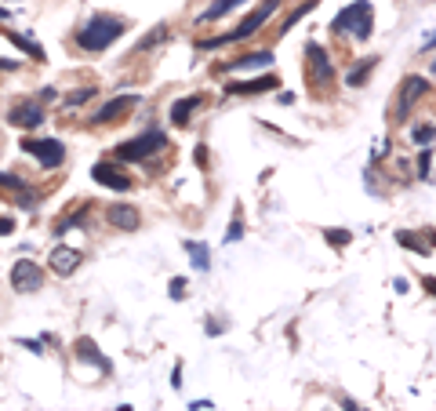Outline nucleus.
Instances as JSON below:
<instances>
[{
  "label": "nucleus",
  "mask_w": 436,
  "mask_h": 411,
  "mask_svg": "<svg viewBox=\"0 0 436 411\" xmlns=\"http://www.w3.org/2000/svg\"><path fill=\"white\" fill-rule=\"evenodd\" d=\"M422 284H426V288H429V291L436 295V277H422Z\"/></svg>",
  "instance_id": "36"
},
{
  "label": "nucleus",
  "mask_w": 436,
  "mask_h": 411,
  "mask_svg": "<svg viewBox=\"0 0 436 411\" xmlns=\"http://www.w3.org/2000/svg\"><path fill=\"white\" fill-rule=\"evenodd\" d=\"M73 357L80 360V364H88V368H95V371H102V375H109L113 371V364H109V357L95 346L91 339H76L73 342Z\"/></svg>",
  "instance_id": "13"
},
{
  "label": "nucleus",
  "mask_w": 436,
  "mask_h": 411,
  "mask_svg": "<svg viewBox=\"0 0 436 411\" xmlns=\"http://www.w3.org/2000/svg\"><path fill=\"white\" fill-rule=\"evenodd\" d=\"M273 62V51H251V55H240L229 62H218L215 73H248V70H266Z\"/></svg>",
  "instance_id": "14"
},
{
  "label": "nucleus",
  "mask_w": 436,
  "mask_h": 411,
  "mask_svg": "<svg viewBox=\"0 0 436 411\" xmlns=\"http://www.w3.org/2000/svg\"><path fill=\"white\" fill-rule=\"evenodd\" d=\"M378 66V58H367V62H357V66H353L349 73H346V84L349 88H360L364 81H367V76H371V70H375Z\"/></svg>",
  "instance_id": "23"
},
{
  "label": "nucleus",
  "mask_w": 436,
  "mask_h": 411,
  "mask_svg": "<svg viewBox=\"0 0 436 411\" xmlns=\"http://www.w3.org/2000/svg\"><path fill=\"white\" fill-rule=\"evenodd\" d=\"M0 33H4L15 47H22V51H26L29 58H44V47H40L37 40H29V37H22V33H15V29H0Z\"/></svg>",
  "instance_id": "22"
},
{
  "label": "nucleus",
  "mask_w": 436,
  "mask_h": 411,
  "mask_svg": "<svg viewBox=\"0 0 436 411\" xmlns=\"http://www.w3.org/2000/svg\"><path fill=\"white\" fill-rule=\"evenodd\" d=\"M396 241L407 248V251H418V255H429V251H436V233L426 229V241H418V236H411V229H400Z\"/></svg>",
  "instance_id": "20"
},
{
  "label": "nucleus",
  "mask_w": 436,
  "mask_h": 411,
  "mask_svg": "<svg viewBox=\"0 0 436 411\" xmlns=\"http://www.w3.org/2000/svg\"><path fill=\"white\" fill-rule=\"evenodd\" d=\"M106 223L113 226V229H120V233H131V229H138V208L135 204H109L106 208Z\"/></svg>",
  "instance_id": "15"
},
{
  "label": "nucleus",
  "mask_w": 436,
  "mask_h": 411,
  "mask_svg": "<svg viewBox=\"0 0 436 411\" xmlns=\"http://www.w3.org/2000/svg\"><path fill=\"white\" fill-rule=\"evenodd\" d=\"M124 33H127V22L120 19V15L99 11V15H91V19L76 29V47H84V51H91V55H102Z\"/></svg>",
  "instance_id": "1"
},
{
  "label": "nucleus",
  "mask_w": 436,
  "mask_h": 411,
  "mask_svg": "<svg viewBox=\"0 0 436 411\" xmlns=\"http://www.w3.org/2000/svg\"><path fill=\"white\" fill-rule=\"evenodd\" d=\"M91 179L99 182V186H106V189H113V193H127L131 189V175L120 168V164H113V161H99L91 168Z\"/></svg>",
  "instance_id": "11"
},
{
  "label": "nucleus",
  "mask_w": 436,
  "mask_h": 411,
  "mask_svg": "<svg viewBox=\"0 0 436 411\" xmlns=\"http://www.w3.org/2000/svg\"><path fill=\"white\" fill-rule=\"evenodd\" d=\"M95 95H99V88H80V91H70V95H66V106H70V109H76V106H84L88 99H95Z\"/></svg>",
  "instance_id": "26"
},
{
  "label": "nucleus",
  "mask_w": 436,
  "mask_h": 411,
  "mask_svg": "<svg viewBox=\"0 0 436 411\" xmlns=\"http://www.w3.org/2000/svg\"><path fill=\"white\" fill-rule=\"evenodd\" d=\"M305 84L316 88V91L334 88V58L316 40L305 44Z\"/></svg>",
  "instance_id": "5"
},
{
  "label": "nucleus",
  "mask_w": 436,
  "mask_h": 411,
  "mask_svg": "<svg viewBox=\"0 0 436 411\" xmlns=\"http://www.w3.org/2000/svg\"><path fill=\"white\" fill-rule=\"evenodd\" d=\"M80 251L76 248H66V244H58L51 255H47V266H51V273H58V277H70V273H76V266H80Z\"/></svg>",
  "instance_id": "16"
},
{
  "label": "nucleus",
  "mask_w": 436,
  "mask_h": 411,
  "mask_svg": "<svg viewBox=\"0 0 436 411\" xmlns=\"http://www.w3.org/2000/svg\"><path fill=\"white\" fill-rule=\"evenodd\" d=\"M269 88H280V76L266 73V76H251V81L225 84V91H229V95H262V91H269Z\"/></svg>",
  "instance_id": "17"
},
{
  "label": "nucleus",
  "mask_w": 436,
  "mask_h": 411,
  "mask_svg": "<svg viewBox=\"0 0 436 411\" xmlns=\"http://www.w3.org/2000/svg\"><path fill=\"white\" fill-rule=\"evenodd\" d=\"M164 40H168V22H160V26H153V33H150V37H142V40H138V51H150V47L164 44Z\"/></svg>",
  "instance_id": "25"
},
{
  "label": "nucleus",
  "mask_w": 436,
  "mask_h": 411,
  "mask_svg": "<svg viewBox=\"0 0 436 411\" xmlns=\"http://www.w3.org/2000/svg\"><path fill=\"white\" fill-rule=\"evenodd\" d=\"M4 70H19V62H15V58H0V73H4Z\"/></svg>",
  "instance_id": "35"
},
{
  "label": "nucleus",
  "mask_w": 436,
  "mask_h": 411,
  "mask_svg": "<svg viewBox=\"0 0 436 411\" xmlns=\"http://www.w3.org/2000/svg\"><path fill=\"white\" fill-rule=\"evenodd\" d=\"M171 386H175V389L182 386V364H175V371H171Z\"/></svg>",
  "instance_id": "34"
},
{
  "label": "nucleus",
  "mask_w": 436,
  "mask_h": 411,
  "mask_svg": "<svg viewBox=\"0 0 436 411\" xmlns=\"http://www.w3.org/2000/svg\"><path fill=\"white\" fill-rule=\"evenodd\" d=\"M37 99H40L44 106H47V102H55V88H40V91H37Z\"/></svg>",
  "instance_id": "33"
},
{
  "label": "nucleus",
  "mask_w": 436,
  "mask_h": 411,
  "mask_svg": "<svg viewBox=\"0 0 436 411\" xmlns=\"http://www.w3.org/2000/svg\"><path fill=\"white\" fill-rule=\"evenodd\" d=\"M349 241H353L349 229H328V244H331V248H346Z\"/></svg>",
  "instance_id": "28"
},
{
  "label": "nucleus",
  "mask_w": 436,
  "mask_h": 411,
  "mask_svg": "<svg viewBox=\"0 0 436 411\" xmlns=\"http://www.w3.org/2000/svg\"><path fill=\"white\" fill-rule=\"evenodd\" d=\"M411 135H414V142H418V146H429V142L436 138V128H433V124H418V128H414Z\"/></svg>",
  "instance_id": "27"
},
{
  "label": "nucleus",
  "mask_w": 436,
  "mask_h": 411,
  "mask_svg": "<svg viewBox=\"0 0 436 411\" xmlns=\"http://www.w3.org/2000/svg\"><path fill=\"white\" fill-rule=\"evenodd\" d=\"M160 150H168V135L160 128H150L135 138H127L117 146V161H127V164H142V161H153Z\"/></svg>",
  "instance_id": "4"
},
{
  "label": "nucleus",
  "mask_w": 436,
  "mask_h": 411,
  "mask_svg": "<svg viewBox=\"0 0 436 411\" xmlns=\"http://www.w3.org/2000/svg\"><path fill=\"white\" fill-rule=\"evenodd\" d=\"M240 236H244V223H240V215H233V223H229V233H225V244H236Z\"/></svg>",
  "instance_id": "29"
},
{
  "label": "nucleus",
  "mask_w": 436,
  "mask_h": 411,
  "mask_svg": "<svg viewBox=\"0 0 436 411\" xmlns=\"http://www.w3.org/2000/svg\"><path fill=\"white\" fill-rule=\"evenodd\" d=\"M40 284H44V270L37 262H29V259H19L15 262V270H11V288L19 291V295H33L40 291Z\"/></svg>",
  "instance_id": "10"
},
{
  "label": "nucleus",
  "mask_w": 436,
  "mask_h": 411,
  "mask_svg": "<svg viewBox=\"0 0 436 411\" xmlns=\"http://www.w3.org/2000/svg\"><path fill=\"white\" fill-rule=\"evenodd\" d=\"M0 189H4V193H11V197H19V208L37 211L40 197L26 186V179H22V175H15V171H0Z\"/></svg>",
  "instance_id": "12"
},
{
  "label": "nucleus",
  "mask_w": 436,
  "mask_h": 411,
  "mask_svg": "<svg viewBox=\"0 0 436 411\" xmlns=\"http://www.w3.org/2000/svg\"><path fill=\"white\" fill-rule=\"evenodd\" d=\"M138 102H142L138 95H113V99H106L99 109H95L91 124H117V120H124V117H131V109H135Z\"/></svg>",
  "instance_id": "8"
},
{
  "label": "nucleus",
  "mask_w": 436,
  "mask_h": 411,
  "mask_svg": "<svg viewBox=\"0 0 436 411\" xmlns=\"http://www.w3.org/2000/svg\"><path fill=\"white\" fill-rule=\"evenodd\" d=\"M429 161H433V150L426 146L422 156H418V179H429Z\"/></svg>",
  "instance_id": "30"
},
{
  "label": "nucleus",
  "mask_w": 436,
  "mask_h": 411,
  "mask_svg": "<svg viewBox=\"0 0 436 411\" xmlns=\"http://www.w3.org/2000/svg\"><path fill=\"white\" fill-rule=\"evenodd\" d=\"M433 70H436V62H433Z\"/></svg>",
  "instance_id": "37"
},
{
  "label": "nucleus",
  "mask_w": 436,
  "mask_h": 411,
  "mask_svg": "<svg viewBox=\"0 0 436 411\" xmlns=\"http://www.w3.org/2000/svg\"><path fill=\"white\" fill-rule=\"evenodd\" d=\"M316 4H320V0H305V4H302V8H295V11H291V15H287V22H284V26L277 29V37L291 33V29H295V22H298V19H305V15H309V11H316Z\"/></svg>",
  "instance_id": "24"
},
{
  "label": "nucleus",
  "mask_w": 436,
  "mask_h": 411,
  "mask_svg": "<svg viewBox=\"0 0 436 411\" xmlns=\"http://www.w3.org/2000/svg\"><path fill=\"white\" fill-rule=\"evenodd\" d=\"M197 109H200V95H186V99H179L171 106V124H175V128H186Z\"/></svg>",
  "instance_id": "18"
},
{
  "label": "nucleus",
  "mask_w": 436,
  "mask_h": 411,
  "mask_svg": "<svg viewBox=\"0 0 436 411\" xmlns=\"http://www.w3.org/2000/svg\"><path fill=\"white\" fill-rule=\"evenodd\" d=\"M22 153H29L44 171H55L66 164V146L58 138H22Z\"/></svg>",
  "instance_id": "6"
},
{
  "label": "nucleus",
  "mask_w": 436,
  "mask_h": 411,
  "mask_svg": "<svg viewBox=\"0 0 436 411\" xmlns=\"http://www.w3.org/2000/svg\"><path fill=\"white\" fill-rule=\"evenodd\" d=\"M8 233H15V218H4V215H0V236H8Z\"/></svg>",
  "instance_id": "32"
},
{
  "label": "nucleus",
  "mask_w": 436,
  "mask_h": 411,
  "mask_svg": "<svg viewBox=\"0 0 436 411\" xmlns=\"http://www.w3.org/2000/svg\"><path fill=\"white\" fill-rule=\"evenodd\" d=\"M331 33L334 37H353V40H367L371 29H375V8H371V0H353L349 8H342L331 19Z\"/></svg>",
  "instance_id": "2"
},
{
  "label": "nucleus",
  "mask_w": 436,
  "mask_h": 411,
  "mask_svg": "<svg viewBox=\"0 0 436 411\" xmlns=\"http://www.w3.org/2000/svg\"><path fill=\"white\" fill-rule=\"evenodd\" d=\"M182 248H186V255L193 262V270H200V273L211 270V248H207L204 241H182Z\"/></svg>",
  "instance_id": "19"
},
{
  "label": "nucleus",
  "mask_w": 436,
  "mask_h": 411,
  "mask_svg": "<svg viewBox=\"0 0 436 411\" xmlns=\"http://www.w3.org/2000/svg\"><path fill=\"white\" fill-rule=\"evenodd\" d=\"M426 91H429V81H426V76H418V73L403 76L400 95H396V106H393V120H396V124L407 120V117H411V109H414V102L422 99Z\"/></svg>",
  "instance_id": "7"
},
{
  "label": "nucleus",
  "mask_w": 436,
  "mask_h": 411,
  "mask_svg": "<svg viewBox=\"0 0 436 411\" xmlns=\"http://www.w3.org/2000/svg\"><path fill=\"white\" fill-rule=\"evenodd\" d=\"M280 8V0H262L258 8H251V15L244 22H240L236 29H229V33H218V37H207V40H200L197 47L200 51H215V47H225V44H240V40H248V37H255L258 29H262L266 22H269V15Z\"/></svg>",
  "instance_id": "3"
},
{
  "label": "nucleus",
  "mask_w": 436,
  "mask_h": 411,
  "mask_svg": "<svg viewBox=\"0 0 436 411\" xmlns=\"http://www.w3.org/2000/svg\"><path fill=\"white\" fill-rule=\"evenodd\" d=\"M248 0H215L211 8H207L204 15H200V22H215V19H225L229 11H236V8H244Z\"/></svg>",
  "instance_id": "21"
},
{
  "label": "nucleus",
  "mask_w": 436,
  "mask_h": 411,
  "mask_svg": "<svg viewBox=\"0 0 436 411\" xmlns=\"http://www.w3.org/2000/svg\"><path fill=\"white\" fill-rule=\"evenodd\" d=\"M44 117H47L44 102L40 99H26V102H15L11 106L8 124H11V128H22V131H33V128H40V124H44Z\"/></svg>",
  "instance_id": "9"
},
{
  "label": "nucleus",
  "mask_w": 436,
  "mask_h": 411,
  "mask_svg": "<svg viewBox=\"0 0 436 411\" xmlns=\"http://www.w3.org/2000/svg\"><path fill=\"white\" fill-rule=\"evenodd\" d=\"M182 295H186V280L175 277V280H171V298H182Z\"/></svg>",
  "instance_id": "31"
}]
</instances>
